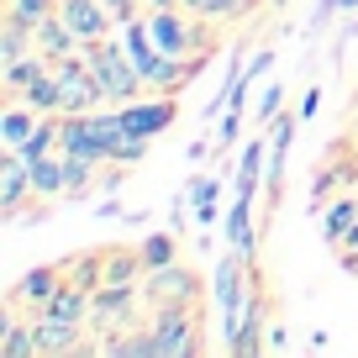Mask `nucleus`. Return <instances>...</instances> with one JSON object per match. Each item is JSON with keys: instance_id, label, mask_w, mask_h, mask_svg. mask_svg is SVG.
I'll return each instance as SVG.
<instances>
[{"instance_id": "f257e3e1", "label": "nucleus", "mask_w": 358, "mask_h": 358, "mask_svg": "<svg viewBox=\"0 0 358 358\" xmlns=\"http://www.w3.org/2000/svg\"><path fill=\"white\" fill-rule=\"evenodd\" d=\"M85 64L101 74V90H106V106H127L137 101V95H148V79L143 69L132 64V53H127L122 37H106V43H90L85 48Z\"/></svg>"}, {"instance_id": "f03ea898", "label": "nucleus", "mask_w": 358, "mask_h": 358, "mask_svg": "<svg viewBox=\"0 0 358 358\" xmlns=\"http://www.w3.org/2000/svg\"><path fill=\"white\" fill-rule=\"evenodd\" d=\"M211 22H201L195 11L185 6H169V11H148V32H153V48L169 58H195V53H211Z\"/></svg>"}, {"instance_id": "7ed1b4c3", "label": "nucleus", "mask_w": 358, "mask_h": 358, "mask_svg": "<svg viewBox=\"0 0 358 358\" xmlns=\"http://www.w3.org/2000/svg\"><path fill=\"white\" fill-rule=\"evenodd\" d=\"M95 106H106L101 74L85 64V53L64 58L58 64V116H79V111H95Z\"/></svg>"}, {"instance_id": "20e7f679", "label": "nucleus", "mask_w": 358, "mask_h": 358, "mask_svg": "<svg viewBox=\"0 0 358 358\" xmlns=\"http://www.w3.org/2000/svg\"><path fill=\"white\" fill-rule=\"evenodd\" d=\"M153 348L158 358H185L201 353V337H195V311L190 306H153Z\"/></svg>"}, {"instance_id": "39448f33", "label": "nucleus", "mask_w": 358, "mask_h": 358, "mask_svg": "<svg viewBox=\"0 0 358 358\" xmlns=\"http://www.w3.org/2000/svg\"><path fill=\"white\" fill-rule=\"evenodd\" d=\"M137 295L143 290L132 280H101L95 285V301H90V332H127Z\"/></svg>"}, {"instance_id": "423d86ee", "label": "nucleus", "mask_w": 358, "mask_h": 358, "mask_svg": "<svg viewBox=\"0 0 358 358\" xmlns=\"http://www.w3.org/2000/svg\"><path fill=\"white\" fill-rule=\"evenodd\" d=\"M116 116H122V132H132V137H158V132H169V127H174L179 106H174V95L148 90V95H137V101L116 106Z\"/></svg>"}, {"instance_id": "0eeeda50", "label": "nucleus", "mask_w": 358, "mask_h": 358, "mask_svg": "<svg viewBox=\"0 0 358 358\" xmlns=\"http://www.w3.org/2000/svg\"><path fill=\"white\" fill-rule=\"evenodd\" d=\"M195 295H201V280H195L185 264L148 268V285H143V301L148 306H195Z\"/></svg>"}, {"instance_id": "6e6552de", "label": "nucleus", "mask_w": 358, "mask_h": 358, "mask_svg": "<svg viewBox=\"0 0 358 358\" xmlns=\"http://www.w3.org/2000/svg\"><path fill=\"white\" fill-rule=\"evenodd\" d=\"M27 195H37L32 190V169H27V158L16 153V148H6V153H0V216L16 222L22 206H27Z\"/></svg>"}, {"instance_id": "1a4fd4ad", "label": "nucleus", "mask_w": 358, "mask_h": 358, "mask_svg": "<svg viewBox=\"0 0 358 358\" xmlns=\"http://www.w3.org/2000/svg\"><path fill=\"white\" fill-rule=\"evenodd\" d=\"M264 285L253 280V301H248V311H243V322H237V332L227 337V353H237V358H248V353H258L264 348Z\"/></svg>"}, {"instance_id": "9d476101", "label": "nucleus", "mask_w": 358, "mask_h": 358, "mask_svg": "<svg viewBox=\"0 0 358 358\" xmlns=\"http://www.w3.org/2000/svg\"><path fill=\"white\" fill-rule=\"evenodd\" d=\"M58 285H64V268H58V264H48V268H32V274H22V280L11 285V295H6V301L43 311V306L53 301V290H58Z\"/></svg>"}, {"instance_id": "9b49d317", "label": "nucleus", "mask_w": 358, "mask_h": 358, "mask_svg": "<svg viewBox=\"0 0 358 358\" xmlns=\"http://www.w3.org/2000/svg\"><path fill=\"white\" fill-rule=\"evenodd\" d=\"M295 127H301V116H285V122L274 127V143H268V179H264V190H268V201H280V190H285V169H290Z\"/></svg>"}, {"instance_id": "f8f14e48", "label": "nucleus", "mask_w": 358, "mask_h": 358, "mask_svg": "<svg viewBox=\"0 0 358 358\" xmlns=\"http://www.w3.org/2000/svg\"><path fill=\"white\" fill-rule=\"evenodd\" d=\"M185 190H190V222L211 232V227L227 216V211H222V179H216V174H195Z\"/></svg>"}, {"instance_id": "ddd939ff", "label": "nucleus", "mask_w": 358, "mask_h": 358, "mask_svg": "<svg viewBox=\"0 0 358 358\" xmlns=\"http://www.w3.org/2000/svg\"><path fill=\"white\" fill-rule=\"evenodd\" d=\"M264 179H268V148L258 143V127H253V137H248L243 153H237V195L253 201V195L264 190Z\"/></svg>"}, {"instance_id": "4468645a", "label": "nucleus", "mask_w": 358, "mask_h": 358, "mask_svg": "<svg viewBox=\"0 0 358 358\" xmlns=\"http://www.w3.org/2000/svg\"><path fill=\"white\" fill-rule=\"evenodd\" d=\"M222 227H227V248H237L243 258L258 253V227H253V201H248V195H237V201L227 206Z\"/></svg>"}, {"instance_id": "2eb2a0df", "label": "nucleus", "mask_w": 358, "mask_h": 358, "mask_svg": "<svg viewBox=\"0 0 358 358\" xmlns=\"http://www.w3.org/2000/svg\"><path fill=\"white\" fill-rule=\"evenodd\" d=\"M37 53H48L53 64H64V58L85 53V43H79V32L64 22V16H48V22H37Z\"/></svg>"}, {"instance_id": "dca6fc26", "label": "nucleus", "mask_w": 358, "mask_h": 358, "mask_svg": "<svg viewBox=\"0 0 358 358\" xmlns=\"http://www.w3.org/2000/svg\"><path fill=\"white\" fill-rule=\"evenodd\" d=\"M43 127V111H32L27 101H6L0 106V143L6 148H27V137Z\"/></svg>"}, {"instance_id": "f3484780", "label": "nucleus", "mask_w": 358, "mask_h": 358, "mask_svg": "<svg viewBox=\"0 0 358 358\" xmlns=\"http://www.w3.org/2000/svg\"><path fill=\"white\" fill-rule=\"evenodd\" d=\"M37 53V27L22 22V16H6L0 22V69L6 64H22V58Z\"/></svg>"}, {"instance_id": "a211bd4d", "label": "nucleus", "mask_w": 358, "mask_h": 358, "mask_svg": "<svg viewBox=\"0 0 358 358\" xmlns=\"http://www.w3.org/2000/svg\"><path fill=\"white\" fill-rule=\"evenodd\" d=\"M358 222V195H337V201H327L322 206V237H327V248H343V237H348V227Z\"/></svg>"}, {"instance_id": "6ab92c4d", "label": "nucleus", "mask_w": 358, "mask_h": 358, "mask_svg": "<svg viewBox=\"0 0 358 358\" xmlns=\"http://www.w3.org/2000/svg\"><path fill=\"white\" fill-rule=\"evenodd\" d=\"M11 101H27L32 111L58 116V64H48L43 74H32V79H27V90H22V95H11Z\"/></svg>"}, {"instance_id": "aec40b11", "label": "nucleus", "mask_w": 358, "mask_h": 358, "mask_svg": "<svg viewBox=\"0 0 358 358\" xmlns=\"http://www.w3.org/2000/svg\"><path fill=\"white\" fill-rule=\"evenodd\" d=\"M32 190H37V201H53V195H64V153H43V158H32Z\"/></svg>"}, {"instance_id": "412c9836", "label": "nucleus", "mask_w": 358, "mask_h": 358, "mask_svg": "<svg viewBox=\"0 0 358 358\" xmlns=\"http://www.w3.org/2000/svg\"><path fill=\"white\" fill-rule=\"evenodd\" d=\"M185 11H195L201 22H243L248 11H258V0H185Z\"/></svg>"}, {"instance_id": "4be33fe9", "label": "nucleus", "mask_w": 358, "mask_h": 358, "mask_svg": "<svg viewBox=\"0 0 358 358\" xmlns=\"http://www.w3.org/2000/svg\"><path fill=\"white\" fill-rule=\"evenodd\" d=\"M48 64H53L48 53H32V58H22V64H6V69H0V90H6V101H11V95H22V90H27V79H32V74H43Z\"/></svg>"}, {"instance_id": "5701e85b", "label": "nucleus", "mask_w": 358, "mask_h": 358, "mask_svg": "<svg viewBox=\"0 0 358 358\" xmlns=\"http://www.w3.org/2000/svg\"><path fill=\"white\" fill-rule=\"evenodd\" d=\"M90 190H95V164L64 153V195H69V201H85Z\"/></svg>"}, {"instance_id": "b1692460", "label": "nucleus", "mask_w": 358, "mask_h": 358, "mask_svg": "<svg viewBox=\"0 0 358 358\" xmlns=\"http://www.w3.org/2000/svg\"><path fill=\"white\" fill-rule=\"evenodd\" d=\"M137 253H143V268H164V264H174V253H179V232H174V227H169V232H153L143 248H137Z\"/></svg>"}, {"instance_id": "393cba45", "label": "nucleus", "mask_w": 358, "mask_h": 358, "mask_svg": "<svg viewBox=\"0 0 358 358\" xmlns=\"http://www.w3.org/2000/svg\"><path fill=\"white\" fill-rule=\"evenodd\" d=\"M16 153L32 164V158H43V153H58V116H43V127H37L32 137H27V148H16Z\"/></svg>"}, {"instance_id": "a878e982", "label": "nucleus", "mask_w": 358, "mask_h": 358, "mask_svg": "<svg viewBox=\"0 0 358 358\" xmlns=\"http://www.w3.org/2000/svg\"><path fill=\"white\" fill-rule=\"evenodd\" d=\"M148 143H153V137H132V132H122V137L111 143V164H116V169L143 164V158H148Z\"/></svg>"}, {"instance_id": "bb28decb", "label": "nucleus", "mask_w": 358, "mask_h": 358, "mask_svg": "<svg viewBox=\"0 0 358 358\" xmlns=\"http://www.w3.org/2000/svg\"><path fill=\"white\" fill-rule=\"evenodd\" d=\"M6 16H22V22H48V16H58V0H6Z\"/></svg>"}, {"instance_id": "cd10ccee", "label": "nucleus", "mask_w": 358, "mask_h": 358, "mask_svg": "<svg viewBox=\"0 0 358 358\" xmlns=\"http://www.w3.org/2000/svg\"><path fill=\"white\" fill-rule=\"evenodd\" d=\"M243 122H248V116H243V106L222 111V116H216V137H211V143H216V148H232L237 137H243Z\"/></svg>"}, {"instance_id": "c85d7f7f", "label": "nucleus", "mask_w": 358, "mask_h": 358, "mask_svg": "<svg viewBox=\"0 0 358 358\" xmlns=\"http://www.w3.org/2000/svg\"><path fill=\"white\" fill-rule=\"evenodd\" d=\"M280 106H285V85H268L264 95H258V106H253V127H268L280 116Z\"/></svg>"}, {"instance_id": "c756f323", "label": "nucleus", "mask_w": 358, "mask_h": 358, "mask_svg": "<svg viewBox=\"0 0 358 358\" xmlns=\"http://www.w3.org/2000/svg\"><path fill=\"white\" fill-rule=\"evenodd\" d=\"M143 253H106V280H137Z\"/></svg>"}, {"instance_id": "7c9ffc66", "label": "nucleus", "mask_w": 358, "mask_h": 358, "mask_svg": "<svg viewBox=\"0 0 358 358\" xmlns=\"http://www.w3.org/2000/svg\"><path fill=\"white\" fill-rule=\"evenodd\" d=\"M268 69H274V48H258V53L248 58V79H264Z\"/></svg>"}, {"instance_id": "2f4dec72", "label": "nucleus", "mask_w": 358, "mask_h": 358, "mask_svg": "<svg viewBox=\"0 0 358 358\" xmlns=\"http://www.w3.org/2000/svg\"><path fill=\"white\" fill-rule=\"evenodd\" d=\"M106 6H111L116 22H132V16H137V0H106Z\"/></svg>"}, {"instance_id": "473e14b6", "label": "nucleus", "mask_w": 358, "mask_h": 358, "mask_svg": "<svg viewBox=\"0 0 358 358\" xmlns=\"http://www.w3.org/2000/svg\"><path fill=\"white\" fill-rule=\"evenodd\" d=\"M316 111H322V90H306V101H301V122H311Z\"/></svg>"}, {"instance_id": "72a5a7b5", "label": "nucleus", "mask_w": 358, "mask_h": 358, "mask_svg": "<svg viewBox=\"0 0 358 358\" xmlns=\"http://www.w3.org/2000/svg\"><path fill=\"white\" fill-rule=\"evenodd\" d=\"M337 253H343V258H348V253H358V222L348 227V237H343V248H337Z\"/></svg>"}, {"instance_id": "f704fd0d", "label": "nucleus", "mask_w": 358, "mask_h": 358, "mask_svg": "<svg viewBox=\"0 0 358 358\" xmlns=\"http://www.w3.org/2000/svg\"><path fill=\"white\" fill-rule=\"evenodd\" d=\"M268 348H280V353H285V348H290V337H285V327H268Z\"/></svg>"}, {"instance_id": "c9c22d12", "label": "nucleus", "mask_w": 358, "mask_h": 358, "mask_svg": "<svg viewBox=\"0 0 358 358\" xmlns=\"http://www.w3.org/2000/svg\"><path fill=\"white\" fill-rule=\"evenodd\" d=\"M169 6H185V0H148V11H169Z\"/></svg>"}, {"instance_id": "e433bc0d", "label": "nucleus", "mask_w": 358, "mask_h": 358, "mask_svg": "<svg viewBox=\"0 0 358 358\" xmlns=\"http://www.w3.org/2000/svg\"><path fill=\"white\" fill-rule=\"evenodd\" d=\"M348 268H353V274H358V253H348Z\"/></svg>"}, {"instance_id": "4c0bfd02", "label": "nucleus", "mask_w": 358, "mask_h": 358, "mask_svg": "<svg viewBox=\"0 0 358 358\" xmlns=\"http://www.w3.org/2000/svg\"><path fill=\"white\" fill-rule=\"evenodd\" d=\"M274 6H285V0H274Z\"/></svg>"}]
</instances>
